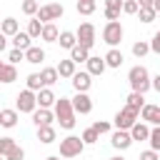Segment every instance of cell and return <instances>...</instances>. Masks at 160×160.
<instances>
[{
  "instance_id": "f35d334b",
  "label": "cell",
  "mask_w": 160,
  "mask_h": 160,
  "mask_svg": "<svg viewBox=\"0 0 160 160\" xmlns=\"http://www.w3.org/2000/svg\"><path fill=\"white\" fill-rule=\"evenodd\" d=\"M20 60H25V50H20V48H12V50L8 52V62H12V65H18Z\"/></svg>"
},
{
  "instance_id": "6da1fadb",
  "label": "cell",
  "mask_w": 160,
  "mask_h": 160,
  "mask_svg": "<svg viewBox=\"0 0 160 160\" xmlns=\"http://www.w3.org/2000/svg\"><path fill=\"white\" fill-rule=\"evenodd\" d=\"M75 108H72V100L70 98H58V102H55V118H58V122H60V128H65V130H72L75 128Z\"/></svg>"
},
{
  "instance_id": "f6af8a7d",
  "label": "cell",
  "mask_w": 160,
  "mask_h": 160,
  "mask_svg": "<svg viewBox=\"0 0 160 160\" xmlns=\"http://www.w3.org/2000/svg\"><path fill=\"white\" fill-rule=\"evenodd\" d=\"M150 48H152V52H158V55H160V30L152 35V40H150Z\"/></svg>"
},
{
  "instance_id": "8992f818",
  "label": "cell",
  "mask_w": 160,
  "mask_h": 160,
  "mask_svg": "<svg viewBox=\"0 0 160 160\" xmlns=\"http://www.w3.org/2000/svg\"><path fill=\"white\" fill-rule=\"evenodd\" d=\"M18 110L20 112H35L38 110V92L30 90V88L18 92Z\"/></svg>"
},
{
  "instance_id": "7dc6e473",
  "label": "cell",
  "mask_w": 160,
  "mask_h": 160,
  "mask_svg": "<svg viewBox=\"0 0 160 160\" xmlns=\"http://www.w3.org/2000/svg\"><path fill=\"white\" fill-rule=\"evenodd\" d=\"M152 90H155V92H160V72L152 78Z\"/></svg>"
},
{
  "instance_id": "ab89813d",
  "label": "cell",
  "mask_w": 160,
  "mask_h": 160,
  "mask_svg": "<svg viewBox=\"0 0 160 160\" xmlns=\"http://www.w3.org/2000/svg\"><path fill=\"white\" fill-rule=\"evenodd\" d=\"M150 148L160 150V125H152V130H150Z\"/></svg>"
},
{
  "instance_id": "ac0fdd59",
  "label": "cell",
  "mask_w": 160,
  "mask_h": 160,
  "mask_svg": "<svg viewBox=\"0 0 160 160\" xmlns=\"http://www.w3.org/2000/svg\"><path fill=\"white\" fill-rule=\"evenodd\" d=\"M42 60H45V50H42V48L32 45V48L25 50V62H30V65H40Z\"/></svg>"
},
{
  "instance_id": "ffe728a7",
  "label": "cell",
  "mask_w": 160,
  "mask_h": 160,
  "mask_svg": "<svg viewBox=\"0 0 160 160\" xmlns=\"http://www.w3.org/2000/svg\"><path fill=\"white\" fill-rule=\"evenodd\" d=\"M58 42H60V48H65V50H72V48L78 45V32L62 30V32H60V38H58Z\"/></svg>"
},
{
  "instance_id": "f1b7e54d",
  "label": "cell",
  "mask_w": 160,
  "mask_h": 160,
  "mask_svg": "<svg viewBox=\"0 0 160 160\" xmlns=\"http://www.w3.org/2000/svg\"><path fill=\"white\" fill-rule=\"evenodd\" d=\"M42 28H45V22L38 20V18H32V20L28 22V32H30V38H32V40H35V38H42Z\"/></svg>"
},
{
  "instance_id": "bcb514c9",
  "label": "cell",
  "mask_w": 160,
  "mask_h": 160,
  "mask_svg": "<svg viewBox=\"0 0 160 160\" xmlns=\"http://www.w3.org/2000/svg\"><path fill=\"white\" fill-rule=\"evenodd\" d=\"M122 2H125V0H105V8H110V10H122Z\"/></svg>"
},
{
  "instance_id": "484cf974",
  "label": "cell",
  "mask_w": 160,
  "mask_h": 160,
  "mask_svg": "<svg viewBox=\"0 0 160 160\" xmlns=\"http://www.w3.org/2000/svg\"><path fill=\"white\" fill-rule=\"evenodd\" d=\"M12 48H20V50L32 48V38H30V32H18V35H12Z\"/></svg>"
},
{
  "instance_id": "603a6c76",
  "label": "cell",
  "mask_w": 160,
  "mask_h": 160,
  "mask_svg": "<svg viewBox=\"0 0 160 160\" xmlns=\"http://www.w3.org/2000/svg\"><path fill=\"white\" fill-rule=\"evenodd\" d=\"M122 52L118 50V48H110L108 52H105V62H108V68H120L122 65Z\"/></svg>"
},
{
  "instance_id": "2e32d148",
  "label": "cell",
  "mask_w": 160,
  "mask_h": 160,
  "mask_svg": "<svg viewBox=\"0 0 160 160\" xmlns=\"http://www.w3.org/2000/svg\"><path fill=\"white\" fill-rule=\"evenodd\" d=\"M85 65H88V72H90V75H102L105 68H108L105 58H98V55H90V60H88Z\"/></svg>"
},
{
  "instance_id": "e0dca14e",
  "label": "cell",
  "mask_w": 160,
  "mask_h": 160,
  "mask_svg": "<svg viewBox=\"0 0 160 160\" xmlns=\"http://www.w3.org/2000/svg\"><path fill=\"white\" fill-rule=\"evenodd\" d=\"M55 102H58V98H55V92L50 88L38 90V108H52Z\"/></svg>"
},
{
  "instance_id": "7402d4cb",
  "label": "cell",
  "mask_w": 160,
  "mask_h": 160,
  "mask_svg": "<svg viewBox=\"0 0 160 160\" xmlns=\"http://www.w3.org/2000/svg\"><path fill=\"white\" fill-rule=\"evenodd\" d=\"M38 140H40L42 145L55 142V128H52V125H40V128H38Z\"/></svg>"
},
{
  "instance_id": "74e56055",
  "label": "cell",
  "mask_w": 160,
  "mask_h": 160,
  "mask_svg": "<svg viewBox=\"0 0 160 160\" xmlns=\"http://www.w3.org/2000/svg\"><path fill=\"white\" fill-rule=\"evenodd\" d=\"M122 12L125 15H138L140 12V2L138 0H125L122 2Z\"/></svg>"
},
{
  "instance_id": "8d00e7d4",
  "label": "cell",
  "mask_w": 160,
  "mask_h": 160,
  "mask_svg": "<svg viewBox=\"0 0 160 160\" xmlns=\"http://www.w3.org/2000/svg\"><path fill=\"white\" fill-rule=\"evenodd\" d=\"M80 138L85 140V145H95V142L100 140V132H98L95 128H88V130H85V132H82Z\"/></svg>"
},
{
  "instance_id": "8fae6325",
  "label": "cell",
  "mask_w": 160,
  "mask_h": 160,
  "mask_svg": "<svg viewBox=\"0 0 160 160\" xmlns=\"http://www.w3.org/2000/svg\"><path fill=\"white\" fill-rule=\"evenodd\" d=\"M70 80H72L75 92H88V90H90V85H92V75H90L88 70H85V72H82V70H80V72H75Z\"/></svg>"
},
{
  "instance_id": "d4e9b609",
  "label": "cell",
  "mask_w": 160,
  "mask_h": 160,
  "mask_svg": "<svg viewBox=\"0 0 160 160\" xmlns=\"http://www.w3.org/2000/svg\"><path fill=\"white\" fill-rule=\"evenodd\" d=\"M58 38H60V30L55 28V22H45L40 40H45V42H58Z\"/></svg>"
},
{
  "instance_id": "5b68a950",
  "label": "cell",
  "mask_w": 160,
  "mask_h": 160,
  "mask_svg": "<svg viewBox=\"0 0 160 160\" xmlns=\"http://www.w3.org/2000/svg\"><path fill=\"white\" fill-rule=\"evenodd\" d=\"M122 35H125V30H122V25H120L118 20H112V22H108V25L102 28V40H105L110 48H118V45L122 42Z\"/></svg>"
},
{
  "instance_id": "cb8c5ba5",
  "label": "cell",
  "mask_w": 160,
  "mask_h": 160,
  "mask_svg": "<svg viewBox=\"0 0 160 160\" xmlns=\"http://www.w3.org/2000/svg\"><path fill=\"white\" fill-rule=\"evenodd\" d=\"M0 30H2V35L12 38V35H18V32H20V25H18V20H15V18H5V20H2V25H0Z\"/></svg>"
},
{
  "instance_id": "4316f807",
  "label": "cell",
  "mask_w": 160,
  "mask_h": 160,
  "mask_svg": "<svg viewBox=\"0 0 160 160\" xmlns=\"http://www.w3.org/2000/svg\"><path fill=\"white\" fill-rule=\"evenodd\" d=\"M70 58H72L75 62H88V60H90V50H88V48H82V45L78 42V45L70 50Z\"/></svg>"
},
{
  "instance_id": "3957f363",
  "label": "cell",
  "mask_w": 160,
  "mask_h": 160,
  "mask_svg": "<svg viewBox=\"0 0 160 160\" xmlns=\"http://www.w3.org/2000/svg\"><path fill=\"white\" fill-rule=\"evenodd\" d=\"M82 150H85V140L78 138V135H68V138L60 140V155L68 158V160L70 158H78Z\"/></svg>"
},
{
  "instance_id": "836d02e7",
  "label": "cell",
  "mask_w": 160,
  "mask_h": 160,
  "mask_svg": "<svg viewBox=\"0 0 160 160\" xmlns=\"http://www.w3.org/2000/svg\"><path fill=\"white\" fill-rule=\"evenodd\" d=\"M150 50H152V48H150V42H145V40H138V42L132 45V55H135V58H145Z\"/></svg>"
},
{
  "instance_id": "816d5d0a",
  "label": "cell",
  "mask_w": 160,
  "mask_h": 160,
  "mask_svg": "<svg viewBox=\"0 0 160 160\" xmlns=\"http://www.w3.org/2000/svg\"><path fill=\"white\" fill-rule=\"evenodd\" d=\"M45 160H60V158H55V155H50V158H45Z\"/></svg>"
},
{
  "instance_id": "d6986e66",
  "label": "cell",
  "mask_w": 160,
  "mask_h": 160,
  "mask_svg": "<svg viewBox=\"0 0 160 160\" xmlns=\"http://www.w3.org/2000/svg\"><path fill=\"white\" fill-rule=\"evenodd\" d=\"M18 115H20L18 108H15V110L5 108V110L0 112V125H2V128H15V125H18Z\"/></svg>"
},
{
  "instance_id": "277c9868",
  "label": "cell",
  "mask_w": 160,
  "mask_h": 160,
  "mask_svg": "<svg viewBox=\"0 0 160 160\" xmlns=\"http://www.w3.org/2000/svg\"><path fill=\"white\" fill-rule=\"evenodd\" d=\"M138 118H140V110H135V108H130V105H125L122 110H118L115 112V128L118 130H130L135 122H138Z\"/></svg>"
},
{
  "instance_id": "52a82bcc",
  "label": "cell",
  "mask_w": 160,
  "mask_h": 160,
  "mask_svg": "<svg viewBox=\"0 0 160 160\" xmlns=\"http://www.w3.org/2000/svg\"><path fill=\"white\" fill-rule=\"evenodd\" d=\"M62 12H65V10H62V5H60V2H50V5H42V8L38 10V15H35V18H38V20H42V22H52V20H60V18H62Z\"/></svg>"
},
{
  "instance_id": "9a60e30c",
  "label": "cell",
  "mask_w": 160,
  "mask_h": 160,
  "mask_svg": "<svg viewBox=\"0 0 160 160\" xmlns=\"http://www.w3.org/2000/svg\"><path fill=\"white\" fill-rule=\"evenodd\" d=\"M15 80H18V68H15L12 62H2V65H0V82L10 85V82H15Z\"/></svg>"
},
{
  "instance_id": "7c38bea8",
  "label": "cell",
  "mask_w": 160,
  "mask_h": 160,
  "mask_svg": "<svg viewBox=\"0 0 160 160\" xmlns=\"http://www.w3.org/2000/svg\"><path fill=\"white\" fill-rule=\"evenodd\" d=\"M52 120H58L55 118V112L50 110V108H38L35 112H32V122L40 128V125H52Z\"/></svg>"
},
{
  "instance_id": "7bdbcfd3",
  "label": "cell",
  "mask_w": 160,
  "mask_h": 160,
  "mask_svg": "<svg viewBox=\"0 0 160 160\" xmlns=\"http://www.w3.org/2000/svg\"><path fill=\"white\" fill-rule=\"evenodd\" d=\"M140 160H160V155H158V150H145V152H140Z\"/></svg>"
},
{
  "instance_id": "f546056e",
  "label": "cell",
  "mask_w": 160,
  "mask_h": 160,
  "mask_svg": "<svg viewBox=\"0 0 160 160\" xmlns=\"http://www.w3.org/2000/svg\"><path fill=\"white\" fill-rule=\"evenodd\" d=\"M142 95H145V92H135V90H132V92L128 95V102H125V105H130V108H135V110H142V108H145V98H142Z\"/></svg>"
},
{
  "instance_id": "ba28073f",
  "label": "cell",
  "mask_w": 160,
  "mask_h": 160,
  "mask_svg": "<svg viewBox=\"0 0 160 160\" xmlns=\"http://www.w3.org/2000/svg\"><path fill=\"white\" fill-rule=\"evenodd\" d=\"M78 32V42L82 45V48H92L95 45V25L92 22H80V28L75 30Z\"/></svg>"
},
{
  "instance_id": "5bb4252c",
  "label": "cell",
  "mask_w": 160,
  "mask_h": 160,
  "mask_svg": "<svg viewBox=\"0 0 160 160\" xmlns=\"http://www.w3.org/2000/svg\"><path fill=\"white\" fill-rule=\"evenodd\" d=\"M150 122H145V120H138L132 128H130V135H132V140H150Z\"/></svg>"
},
{
  "instance_id": "30bf717a",
  "label": "cell",
  "mask_w": 160,
  "mask_h": 160,
  "mask_svg": "<svg viewBox=\"0 0 160 160\" xmlns=\"http://www.w3.org/2000/svg\"><path fill=\"white\" fill-rule=\"evenodd\" d=\"M72 108H75L78 115H88V112H92V100H90V95H88V92H75V98H72Z\"/></svg>"
},
{
  "instance_id": "681fc988",
  "label": "cell",
  "mask_w": 160,
  "mask_h": 160,
  "mask_svg": "<svg viewBox=\"0 0 160 160\" xmlns=\"http://www.w3.org/2000/svg\"><path fill=\"white\" fill-rule=\"evenodd\" d=\"M152 8H155V10L160 12V0H155V2H152Z\"/></svg>"
},
{
  "instance_id": "f907efd6",
  "label": "cell",
  "mask_w": 160,
  "mask_h": 160,
  "mask_svg": "<svg viewBox=\"0 0 160 160\" xmlns=\"http://www.w3.org/2000/svg\"><path fill=\"white\" fill-rule=\"evenodd\" d=\"M108 160H125L122 155H112V158H108Z\"/></svg>"
},
{
  "instance_id": "ee69618b",
  "label": "cell",
  "mask_w": 160,
  "mask_h": 160,
  "mask_svg": "<svg viewBox=\"0 0 160 160\" xmlns=\"http://www.w3.org/2000/svg\"><path fill=\"white\" fill-rule=\"evenodd\" d=\"M120 12H122V10H110V8H105V20H108V22H112V20H118V18H120Z\"/></svg>"
},
{
  "instance_id": "83f0119b",
  "label": "cell",
  "mask_w": 160,
  "mask_h": 160,
  "mask_svg": "<svg viewBox=\"0 0 160 160\" xmlns=\"http://www.w3.org/2000/svg\"><path fill=\"white\" fill-rule=\"evenodd\" d=\"M40 75H42V82H45V88H50V85H55V82L60 80V72H58V68H45Z\"/></svg>"
},
{
  "instance_id": "4dcf8cb0",
  "label": "cell",
  "mask_w": 160,
  "mask_h": 160,
  "mask_svg": "<svg viewBox=\"0 0 160 160\" xmlns=\"http://www.w3.org/2000/svg\"><path fill=\"white\" fill-rule=\"evenodd\" d=\"M25 82H28V88H30V90H35V92L45 88V82H42V75H40V72H30Z\"/></svg>"
},
{
  "instance_id": "d590c367",
  "label": "cell",
  "mask_w": 160,
  "mask_h": 160,
  "mask_svg": "<svg viewBox=\"0 0 160 160\" xmlns=\"http://www.w3.org/2000/svg\"><path fill=\"white\" fill-rule=\"evenodd\" d=\"M22 12L25 15H30V18H35L38 15V10H40V5H38V0H22Z\"/></svg>"
},
{
  "instance_id": "44dd1931",
  "label": "cell",
  "mask_w": 160,
  "mask_h": 160,
  "mask_svg": "<svg viewBox=\"0 0 160 160\" xmlns=\"http://www.w3.org/2000/svg\"><path fill=\"white\" fill-rule=\"evenodd\" d=\"M75 65H78V62H75L72 58L60 60V62H58V72H60V78H72V75L78 72V70H75Z\"/></svg>"
},
{
  "instance_id": "7a4b0ae2",
  "label": "cell",
  "mask_w": 160,
  "mask_h": 160,
  "mask_svg": "<svg viewBox=\"0 0 160 160\" xmlns=\"http://www.w3.org/2000/svg\"><path fill=\"white\" fill-rule=\"evenodd\" d=\"M128 82H130V88H132L135 92H148V90L152 88L150 72H148L145 65H135V68H130V72H128Z\"/></svg>"
},
{
  "instance_id": "4fadbf2b",
  "label": "cell",
  "mask_w": 160,
  "mask_h": 160,
  "mask_svg": "<svg viewBox=\"0 0 160 160\" xmlns=\"http://www.w3.org/2000/svg\"><path fill=\"white\" fill-rule=\"evenodd\" d=\"M140 120L150 122V125H160V105H148L140 110Z\"/></svg>"
},
{
  "instance_id": "1f68e13d",
  "label": "cell",
  "mask_w": 160,
  "mask_h": 160,
  "mask_svg": "<svg viewBox=\"0 0 160 160\" xmlns=\"http://www.w3.org/2000/svg\"><path fill=\"white\" fill-rule=\"evenodd\" d=\"M15 148H18L15 138H0V155H2V158H8Z\"/></svg>"
},
{
  "instance_id": "e575fe53",
  "label": "cell",
  "mask_w": 160,
  "mask_h": 160,
  "mask_svg": "<svg viewBox=\"0 0 160 160\" xmlns=\"http://www.w3.org/2000/svg\"><path fill=\"white\" fill-rule=\"evenodd\" d=\"M155 15H158V10L155 8H140V12H138V18H140V22H152L155 20Z\"/></svg>"
},
{
  "instance_id": "60d3db41",
  "label": "cell",
  "mask_w": 160,
  "mask_h": 160,
  "mask_svg": "<svg viewBox=\"0 0 160 160\" xmlns=\"http://www.w3.org/2000/svg\"><path fill=\"white\" fill-rule=\"evenodd\" d=\"M92 128H95V130H98L100 135H105V132H110V122H108V120H98V122H95Z\"/></svg>"
},
{
  "instance_id": "c3c4849f",
  "label": "cell",
  "mask_w": 160,
  "mask_h": 160,
  "mask_svg": "<svg viewBox=\"0 0 160 160\" xmlns=\"http://www.w3.org/2000/svg\"><path fill=\"white\" fill-rule=\"evenodd\" d=\"M138 2H140V8H152L155 0H138Z\"/></svg>"
},
{
  "instance_id": "b9f144b4",
  "label": "cell",
  "mask_w": 160,
  "mask_h": 160,
  "mask_svg": "<svg viewBox=\"0 0 160 160\" xmlns=\"http://www.w3.org/2000/svg\"><path fill=\"white\" fill-rule=\"evenodd\" d=\"M5 160H25V150H22V148L18 145V148H15V150H12V152H10V155H8Z\"/></svg>"
},
{
  "instance_id": "f5cc1de1",
  "label": "cell",
  "mask_w": 160,
  "mask_h": 160,
  "mask_svg": "<svg viewBox=\"0 0 160 160\" xmlns=\"http://www.w3.org/2000/svg\"><path fill=\"white\" fill-rule=\"evenodd\" d=\"M65 160H68V158H65ZM70 160H72V158H70Z\"/></svg>"
},
{
  "instance_id": "9c48e42d",
  "label": "cell",
  "mask_w": 160,
  "mask_h": 160,
  "mask_svg": "<svg viewBox=\"0 0 160 160\" xmlns=\"http://www.w3.org/2000/svg\"><path fill=\"white\" fill-rule=\"evenodd\" d=\"M110 142H112V148H115V150H128L135 140H132L130 130H118V128H115V132L110 135Z\"/></svg>"
},
{
  "instance_id": "d6a6232c",
  "label": "cell",
  "mask_w": 160,
  "mask_h": 160,
  "mask_svg": "<svg viewBox=\"0 0 160 160\" xmlns=\"http://www.w3.org/2000/svg\"><path fill=\"white\" fill-rule=\"evenodd\" d=\"M75 8H78V12H80V15H92L98 5H95V0H78V5H75Z\"/></svg>"
}]
</instances>
